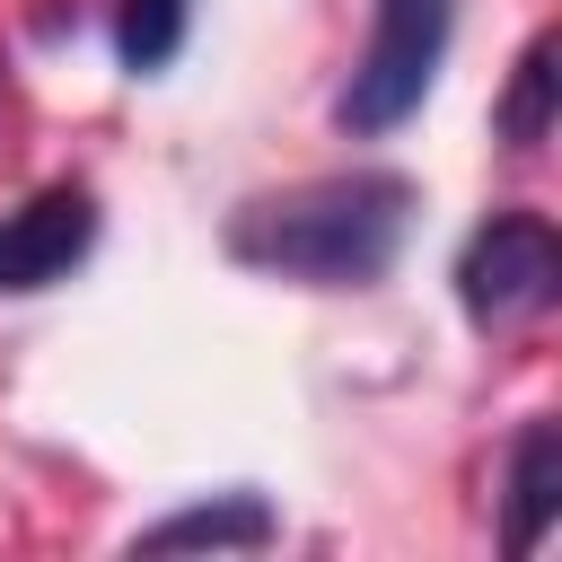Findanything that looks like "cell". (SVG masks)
<instances>
[{
  "instance_id": "cell-1",
  "label": "cell",
  "mask_w": 562,
  "mask_h": 562,
  "mask_svg": "<svg viewBox=\"0 0 562 562\" xmlns=\"http://www.w3.org/2000/svg\"><path fill=\"white\" fill-rule=\"evenodd\" d=\"M413 176L395 167H342V176H307L281 193L237 202L228 220V263L299 281V290H378L413 237Z\"/></svg>"
},
{
  "instance_id": "cell-2",
  "label": "cell",
  "mask_w": 562,
  "mask_h": 562,
  "mask_svg": "<svg viewBox=\"0 0 562 562\" xmlns=\"http://www.w3.org/2000/svg\"><path fill=\"white\" fill-rule=\"evenodd\" d=\"M448 44H457V0H369V44L334 88V123L351 140L404 132L439 88Z\"/></svg>"
},
{
  "instance_id": "cell-3",
  "label": "cell",
  "mask_w": 562,
  "mask_h": 562,
  "mask_svg": "<svg viewBox=\"0 0 562 562\" xmlns=\"http://www.w3.org/2000/svg\"><path fill=\"white\" fill-rule=\"evenodd\" d=\"M562 299V237L544 211H492L465 246H457V307L483 334L536 325Z\"/></svg>"
},
{
  "instance_id": "cell-4",
  "label": "cell",
  "mask_w": 562,
  "mask_h": 562,
  "mask_svg": "<svg viewBox=\"0 0 562 562\" xmlns=\"http://www.w3.org/2000/svg\"><path fill=\"white\" fill-rule=\"evenodd\" d=\"M97 246V193L88 184H44L18 211H0V299H35L70 281Z\"/></svg>"
},
{
  "instance_id": "cell-5",
  "label": "cell",
  "mask_w": 562,
  "mask_h": 562,
  "mask_svg": "<svg viewBox=\"0 0 562 562\" xmlns=\"http://www.w3.org/2000/svg\"><path fill=\"white\" fill-rule=\"evenodd\" d=\"M272 536H281V518L263 492H211V501H184V509L132 527V553H202V544L211 553H263Z\"/></svg>"
},
{
  "instance_id": "cell-6",
  "label": "cell",
  "mask_w": 562,
  "mask_h": 562,
  "mask_svg": "<svg viewBox=\"0 0 562 562\" xmlns=\"http://www.w3.org/2000/svg\"><path fill=\"white\" fill-rule=\"evenodd\" d=\"M501 492H509V553H536L544 527H553V509H562V430L553 422H527L509 439Z\"/></svg>"
},
{
  "instance_id": "cell-7",
  "label": "cell",
  "mask_w": 562,
  "mask_h": 562,
  "mask_svg": "<svg viewBox=\"0 0 562 562\" xmlns=\"http://www.w3.org/2000/svg\"><path fill=\"white\" fill-rule=\"evenodd\" d=\"M553 61H562V44H553V35H536V44L518 53V70H509L501 114H492V123H501V140H509L518 158H536V149L553 140V88H562V70H553Z\"/></svg>"
},
{
  "instance_id": "cell-8",
  "label": "cell",
  "mask_w": 562,
  "mask_h": 562,
  "mask_svg": "<svg viewBox=\"0 0 562 562\" xmlns=\"http://www.w3.org/2000/svg\"><path fill=\"white\" fill-rule=\"evenodd\" d=\"M193 35V0H114V61L132 79H158Z\"/></svg>"
}]
</instances>
